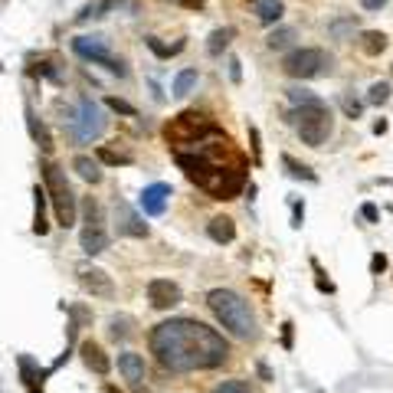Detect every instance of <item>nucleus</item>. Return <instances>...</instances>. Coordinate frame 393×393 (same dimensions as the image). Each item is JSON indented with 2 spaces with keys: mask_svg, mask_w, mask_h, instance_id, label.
<instances>
[{
  "mask_svg": "<svg viewBox=\"0 0 393 393\" xmlns=\"http://www.w3.org/2000/svg\"><path fill=\"white\" fill-rule=\"evenodd\" d=\"M23 115H27V128H30V138H33V141L39 144V148H43V151H53V148H56V144H53V134H49V128L43 125V122H39V115H37V108L33 105H27L23 108Z\"/></svg>",
  "mask_w": 393,
  "mask_h": 393,
  "instance_id": "17",
  "label": "nucleus"
},
{
  "mask_svg": "<svg viewBox=\"0 0 393 393\" xmlns=\"http://www.w3.org/2000/svg\"><path fill=\"white\" fill-rule=\"evenodd\" d=\"M0 72H4V66H0Z\"/></svg>",
  "mask_w": 393,
  "mask_h": 393,
  "instance_id": "49",
  "label": "nucleus"
},
{
  "mask_svg": "<svg viewBox=\"0 0 393 393\" xmlns=\"http://www.w3.org/2000/svg\"><path fill=\"white\" fill-rule=\"evenodd\" d=\"M197 82H200V72H197V69H181V72L174 76L171 96L174 98H187L193 89H197Z\"/></svg>",
  "mask_w": 393,
  "mask_h": 393,
  "instance_id": "21",
  "label": "nucleus"
},
{
  "mask_svg": "<svg viewBox=\"0 0 393 393\" xmlns=\"http://www.w3.org/2000/svg\"><path fill=\"white\" fill-rule=\"evenodd\" d=\"M134 328H138V321H134L131 315H112L108 318V337H112V341H128V337L134 335Z\"/></svg>",
  "mask_w": 393,
  "mask_h": 393,
  "instance_id": "23",
  "label": "nucleus"
},
{
  "mask_svg": "<svg viewBox=\"0 0 393 393\" xmlns=\"http://www.w3.org/2000/svg\"><path fill=\"white\" fill-rule=\"evenodd\" d=\"M17 371H20V380H23L27 393H46L43 390V380L49 377V367H39L30 354H17Z\"/></svg>",
  "mask_w": 393,
  "mask_h": 393,
  "instance_id": "15",
  "label": "nucleus"
},
{
  "mask_svg": "<svg viewBox=\"0 0 393 393\" xmlns=\"http://www.w3.org/2000/svg\"><path fill=\"white\" fill-rule=\"evenodd\" d=\"M230 39H233V30L230 27L213 30L210 39H207V53H210V56H223V49L230 46Z\"/></svg>",
  "mask_w": 393,
  "mask_h": 393,
  "instance_id": "29",
  "label": "nucleus"
},
{
  "mask_svg": "<svg viewBox=\"0 0 393 393\" xmlns=\"http://www.w3.org/2000/svg\"><path fill=\"white\" fill-rule=\"evenodd\" d=\"M361 213H364V220H367V223H377V220H380V213H377L374 203H364V207H361Z\"/></svg>",
  "mask_w": 393,
  "mask_h": 393,
  "instance_id": "41",
  "label": "nucleus"
},
{
  "mask_svg": "<svg viewBox=\"0 0 393 393\" xmlns=\"http://www.w3.org/2000/svg\"><path fill=\"white\" fill-rule=\"evenodd\" d=\"M98 161L108 164V167H128V164H134L131 154H122V151H112V148H98Z\"/></svg>",
  "mask_w": 393,
  "mask_h": 393,
  "instance_id": "31",
  "label": "nucleus"
},
{
  "mask_svg": "<svg viewBox=\"0 0 393 393\" xmlns=\"http://www.w3.org/2000/svg\"><path fill=\"white\" fill-rule=\"evenodd\" d=\"M357 46H361L364 56H380L387 49V33H380V30H364L361 39H357Z\"/></svg>",
  "mask_w": 393,
  "mask_h": 393,
  "instance_id": "22",
  "label": "nucleus"
},
{
  "mask_svg": "<svg viewBox=\"0 0 393 393\" xmlns=\"http://www.w3.org/2000/svg\"><path fill=\"white\" fill-rule=\"evenodd\" d=\"M256 371H259V377H262V380H266V384H269V380H272V371H269V367L262 364V361H259V364H256Z\"/></svg>",
  "mask_w": 393,
  "mask_h": 393,
  "instance_id": "46",
  "label": "nucleus"
},
{
  "mask_svg": "<svg viewBox=\"0 0 393 393\" xmlns=\"http://www.w3.org/2000/svg\"><path fill=\"white\" fill-rule=\"evenodd\" d=\"M282 167H285L288 177H295V181H308V183H318V174L305 164H298L292 154H282Z\"/></svg>",
  "mask_w": 393,
  "mask_h": 393,
  "instance_id": "27",
  "label": "nucleus"
},
{
  "mask_svg": "<svg viewBox=\"0 0 393 393\" xmlns=\"http://www.w3.org/2000/svg\"><path fill=\"white\" fill-rule=\"evenodd\" d=\"M39 174H43V187L49 193V203H53V213H56V223L63 230L76 226V191L69 183L66 171L59 167L56 161H43L39 164Z\"/></svg>",
  "mask_w": 393,
  "mask_h": 393,
  "instance_id": "4",
  "label": "nucleus"
},
{
  "mask_svg": "<svg viewBox=\"0 0 393 393\" xmlns=\"http://www.w3.org/2000/svg\"><path fill=\"white\" fill-rule=\"evenodd\" d=\"M177 4H181V7H187V10H203V7H207L203 0H177Z\"/></svg>",
  "mask_w": 393,
  "mask_h": 393,
  "instance_id": "44",
  "label": "nucleus"
},
{
  "mask_svg": "<svg viewBox=\"0 0 393 393\" xmlns=\"http://www.w3.org/2000/svg\"><path fill=\"white\" fill-rule=\"evenodd\" d=\"M285 122H292V125L298 128V134H302V141H305L308 148H321V144L331 138V128H335L331 112H328L325 105L292 108V112L285 115Z\"/></svg>",
  "mask_w": 393,
  "mask_h": 393,
  "instance_id": "6",
  "label": "nucleus"
},
{
  "mask_svg": "<svg viewBox=\"0 0 393 393\" xmlns=\"http://www.w3.org/2000/svg\"><path fill=\"white\" fill-rule=\"evenodd\" d=\"M72 171H76L86 183H98V181H102V167H98L92 157H86V154H76V157H72Z\"/></svg>",
  "mask_w": 393,
  "mask_h": 393,
  "instance_id": "24",
  "label": "nucleus"
},
{
  "mask_svg": "<svg viewBox=\"0 0 393 393\" xmlns=\"http://www.w3.org/2000/svg\"><path fill=\"white\" fill-rule=\"evenodd\" d=\"M364 4V10H380V7H387V0H361Z\"/></svg>",
  "mask_w": 393,
  "mask_h": 393,
  "instance_id": "45",
  "label": "nucleus"
},
{
  "mask_svg": "<svg viewBox=\"0 0 393 393\" xmlns=\"http://www.w3.org/2000/svg\"><path fill=\"white\" fill-rule=\"evenodd\" d=\"M79 354H82V361H86V367L92 374L105 377L108 371H112V361H108V354L96 344V341H82V344H79Z\"/></svg>",
  "mask_w": 393,
  "mask_h": 393,
  "instance_id": "16",
  "label": "nucleus"
},
{
  "mask_svg": "<svg viewBox=\"0 0 393 393\" xmlns=\"http://www.w3.org/2000/svg\"><path fill=\"white\" fill-rule=\"evenodd\" d=\"M102 393H122V390H118L115 384H105V387H102Z\"/></svg>",
  "mask_w": 393,
  "mask_h": 393,
  "instance_id": "48",
  "label": "nucleus"
},
{
  "mask_svg": "<svg viewBox=\"0 0 393 393\" xmlns=\"http://www.w3.org/2000/svg\"><path fill=\"white\" fill-rule=\"evenodd\" d=\"M285 96H288V102L295 108H302V105H325L321 98L311 92V89H302V86H292V89H285Z\"/></svg>",
  "mask_w": 393,
  "mask_h": 393,
  "instance_id": "30",
  "label": "nucleus"
},
{
  "mask_svg": "<svg viewBox=\"0 0 393 393\" xmlns=\"http://www.w3.org/2000/svg\"><path fill=\"white\" fill-rule=\"evenodd\" d=\"M295 43V30L292 27H278V30H272L266 37V46L269 49H276V53H282V49H288Z\"/></svg>",
  "mask_w": 393,
  "mask_h": 393,
  "instance_id": "28",
  "label": "nucleus"
},
{
  "mask_svg": "<svg viewBox=\"0 0 393 393\" xmlns=\"http://www.w3.org/2000/svg\"><path fill=\"white\" fill-rule=\"evenodd\" d=\"M341 108H344V115H347V118H361V112H364V105H361L357 98H351V96L341 98Z\"/></svg>",
  "mask_w": 393,
  "mask_h": 393,
  "instance_id": "37",
  "label": "nucleus"
},
{
  "mask_svg": "<svg viewBox=\"0 0 393 393\" xmlns=\"http://www.w3.org/2000/svg\"><path fill=\"white\" fill-rule=\"evenodd\" d=\"M282 344L292 347V321H285V325H282Z\"/></svg>",
  "mask_w": 393,
  "mask_h": 393,
  "instance_id": "43",
  "label": "nucleus"
},
{
  "mask_svg": "<svg viewBox=\"0 0 393 393\" xmlns=\"http://www.w3.org/2000/svg\"><path fill=\"white\" fill-rule=\"evenodd\" d=\"M217 122L210 115H203V112H181L177 118H171L167 125H164V141L171 144L174 151H183V148H191V144L203 141L207 134L217 131Z\"/></svg>",
  "mask_w": 393,
  "mask_h": 393,
  "instance_id": "5",
  "label": "nucleus"
},
{
  "mask_svg": "<svg viewBox=\"0 0 393 393\" xmlns=\"http://www.w3.org/2000/svg\"><path fill=\"white\" fill-rule=\"evenodd\" d=\"M131 393H151V390H148L144 384H131Z\"/></svg>",
  "mask_w": 393,
  "mask_h": 393,
  "instance_id": "47",
  "label": "nucleus"
},
{
  "mask_svg": "<svg viewBox=\"0 0 393 393\" xmlns=\"http://www.w3.org/2000/svg\"><path fill=\"white\" fill-rule=\"evenodd\" d=\"M384 269H387V256H384V252H374V256H371V272H374V276H380Z\"/></svg>",
  "mask_w": 393,
  "mask_h": 393,
  "instance_id": "40",
  "label": "nucleus"
},
{
  "mask_svg": "<svg viewBox=\"0 0 393 393\" xmlns=\"http://www.w3.org/2000/svg\"><path fill=\"white\" fill-rule=\"evenodd\" d=\"M46 203H49V193L46 187H33V233L37 236H46L49 233V220H46Z\"/></svg>",
  "mask_w": 393,
  "mask_h": 393,
  "instance_id": "19",
  "label": "nucleus"
},
{
  "mask_svg": "<svg viewBox=\"0 0 393 393\" xmlns=\"http://www.w3.org/2000/svg\"><path fill=\"white\" fill-rule=\"evenodd\" d=\"M311 269H315V285H318V292H325V295H335V282L331 278H325V272H321V266H318V259H311Z\"/></svg>",
  "mask_w": 393,
  "mask_h": 393,
  "instance_id": "35",
  "label": "nucleus"
},
{
  "mask_svg": "<svg viewBox=\"0 0 393 393\" xmlns=\"http://www.w3.org/2000/svg\"><path fill=\"white\" fill-rule=\"evenodd\" d=\"M171 183H148L141 191V197H138V207H141L148 217H164V210H167V200H171Z\"/></svg>",
  "mask_w": 393,
  "mask_h": 393,
  "instance_id": "14",
  "label": "nucleus"
},
{
  "mask_svg": "<svg viewBox=\"0 0 393 393\" xmlns=\"http://www.w3.org/2000/svg\"><path fill=\"white\" fill-rule=\"evenodd\" d=\"M285 13L282 0H256V20L259 23H278Z\"/></svg>",
  "mask_w": 393,
  "mask_h": 393,
  "instance_id": "26",
  "label": "nucleus"
},
{
  "mask_svg": "<svg viewBox=\"0 0 393 393\" xmlns=\"http://www.w3.org/2000/svg\"><path fill=\"white\" fill-rule=\"evenodd\" d=\"M335 66V56L321 46H302V49H292L282 63L285 76L292 79H318V76H328Z\"/></svg>",
  "mask_w": 393,
  "mask_h": 393,
  "instance_id": "8",
  "label": "nucleus"
},
{
  "mask_svg": "<svg viewBox=\"0 0 393 393\" xmlns=\"http://www.w3.org/2000/svg\"><path fill=\"white\" fill-rule=\"evenodd\" d=\"M79 243H82L86 256H98V252H105L112 246V236L105 230V213H102V203L96 197L82 200V233H79Z\"/></svg>",
  "mask_w": 393,
  "mask_h": 393,
  "instance_id": "7",
  "label": "nucleus"
},
{
  "mask_svg": "<svg viewBox=\"0 0 393 393\" xmlns=\"http://www.w3.org/2000/svg\"><path fill=\"white\" fill-rule=\"evenodd\" d=\"M183 46H187L183 39H177L174 46H164L157 37H148V49H151V53H157L161 59H171V56H177V53H183Z\"/></svg>",
  "mask_w": 393,
  "mask_h": 393,
  "instance_id": "32",
  "label": "nucleus"
},
{
  "mask_svg": "<svg viewBox=\"0 0 393 393\" xmlns=\"http://www.w3.org/2000/svg\"><path fill=\"white\" fill-rule=\"evenodd\" d=\"M390 72H393V66H390Z\"/></svg>",
  "mask_w": 393,
  "mask_h": 393,
  "instance_id": "50",
  "label": "nucleus"
},
{
  "mask_svg": "<svg viewBox=\"0 0 393 393\" xmlns=\"http://www.w3.org/2000/svg\"><path fill=\"white\" fill-rule=\"evenodd\" d=\"M250 141H252V161H262V144H259V128L250 125Z\"/></svg>",
  "mask_w": 393,
  "mask_h": 393,
  "instance_id": "38",
  "label": "nucleus"
},
{
  "mask_svg": "<svg viewBox=\"0 0 393 393\" xmlns=\"http://www.w3.org/2000/svg\"><path fill=\"white\" fill-rule=\"evenodd\" d=\"M207 236H210L217 246H226V243L236 240V223H233L230 217H213V220L207 223Z\"/></svg>",
  "mask_w": 393,
  "mask_h": 393,
  "instance_id": "20",
  "label": "nucleus"
},
{
  "mask_svg": "<svg viewBox=\"0 0 393 393\" xmlns=\"http://www.w3.org/2000/svg\"><path fill=\"white\" fill-rule=\"evenodd\" d=\"M69 128H72V138L76 141H98L108 128V118L96 98L82 96L79 98V108L69 115Z\"/></svg>",
  "mask_w": 393,
  "mask_h": 393,
  "instance_id": "9",
  "label": "nucleus"
},
{
  "mask_svg": "<svg viewBox=\"0 0 393 393\" xmlns=\"http://www.w3.org/2000/svg\"><path fill=\"white\" fill-rule=\"evenodd\" d=\"M230 79H233V82H240V79H243V69H240V59H230Z\"/></svg>",
  "mask_w": 393,
  "mask_h": 393,
  "instance_id": "42",
  "label": "nucleus"
},
{
  "mask_svg": "<svg viewBox=\"0 0 393 393\" xmlns=\"http://www.w3.org/2000/svg\"><path fill=\"white\" fill-rule=\"evenodd\" d=\"M302 220H305V203L292 200V226H302Z\"/></svg>",
  "mask_w": 393,
  "mask_h": 393,
  "instance_id": "39",
  "label": "nucleus"
},
{
  "mask_svg": "<svg viewBox=\"0 0 393 393\" xmlns=\"http://www.w3.org/2000/svg\"><path fill=\"white\" fill-rule=\"evenodd\" d=\"M367 102H371V105H384V102H390V86H387V82H374V86L367 89Z\"/></svg>",
  "mask_w": 393,
  "mask_h": 393,
  "instance_id": "33",
  "label": "nucleus"
},
{
  "mask_svg": "<svg viewBox=\"0 0 393 393\" xmlns=\"http://www.w3.org/2000/svg\"><path fill=\"white\" fill-rule=\"evenodd\" d=\"M76 278L92 298H115V282H112V276H108L105 269L92 266V262H79Z\"/></svg>",
  "mask_w": 393,
  "mask_h": 393,
  "instance_id": "11",
  "label": "nucleus"
},
{
  "mask_svg": "<svg viewBox=\"0 0 393 393\" xmlns=\"http://www.w3.org/2000/svg\"><path fill=\"white\" fill-rule=\"evenodd\" d=\"M115 230L118 236H131V240H148V223L128 200H115Z\"/></svg>",
  "mask_w": 393,
  "mask_h": 393,
  "instance_id": "12",
  "label": "nucleus"
},
{
  "mask_svg": "<svg viewBox=\"0 0 393 393\" xmlns=\"http://www.w3.org/2000/svg\"><path fill=\"white\" fill-rule=\"evenodd\" d=\"M148 302H151V308H157V311H167V308L181 305L183 292L177 282H171V278H151V282H148Z\"/></svg>",
  "mask_w": 393,
  "mask_h": 393,
  "instance_id": "13",
  "label": "nucleus"
},
{
  "mask_svg": "<svg viewBox=\"0 0 393 393\" xmlns=\"http://www.w3.org/2000/svg\"><path fill=\"white\" fill-rule=\"evenodd\" d=\"M122 0H96V4H86V7L76 13V23H89V20H98L105 17L108 10H115Z\"/></svg>",
  "mask_w": 393,
  "mask_h": 393,
  "instance_id": "25",
  "label": "nucleus"
},
{
  "mask_svg": "<svg viewBox=\"0 0 393 393\" xmlns=\"http://www.w3.org/2000/svg\"><path fill=\"white\" fill-rule=\"evenodd\" d=\"M154 361L167 374H193V371H213L226 364L230 344L217 335L210 325L197 318H167L151 328L148 335Z\"/></svg>",
  "mask_w": 393,
  "mask_h": 393,
  "instance_id": "1",
  "label": "nucleus"
},
{
  "mask_svg": "<svg viewBox=\"0 0 393 393\" xmlns=\"http://www.w3.org/2000/svg\"><path fill=\"white\" fill-rule=\"evenodd\" d=\"M118 371L125 377L128 384H141L144 374H148V367H144V357L134 354V351H125V354H118Z\"/></svg>",
  "mask_w": 393,
  "mask_h": 393,
  "instance_id": "18",
  "label": "nucleus"
},
{
  "mask_svg": "<svg viewBox=\"0 0 393 393\" xmlns=\"http://www.w3.org/2000/svg\"><path fill=\"white\" fill-rule=\"evenodd\" d=\"M105 105L112 108V112H118V115H128V118H134L138 112H134V105H128L125 98H115V96H108L105 98Z\"/></svg>",
  "mask_w": 393,
  "mask_h": 393,
  "instance_id": "36",
  "label": "nucleus"
},
{
  "mask_svg": "<svg viewBox=\"0 0 393 393\" xmlns=\"http://www.w3.org/2000/svg\"><path fill=\"white\" fill-rule=\"evenodd\" d=\"M72 53H76V56H82L86 63H92V66H105L112 76L128 79L125 59L112 56V49H108L105 37H76V39H72Z\"/></svg>",
  "mask_w": 393,
  "mask_h": 393,
  "instance_id": "10",
  "label": "nucleus"
},
{
  "mask_svg": "<svg viewBox=\"0 0 393 393\" xmlns=\"http://www.w3.org/2000/svg\"><path fill=\"white\" fill-rule=\"evenodd\" d=\"M174 161L183 171V177L197 183L200 191H207L213 200H236L250 177L246 157L233 148V141L220 128L207 134L203 141L191 144L183 151H174Z\"/></svg>",
  "mask_w": 393,
  "mask_h": 393,
  "instance_id": "2",
  "label": "nucleus"
},
{
  "mask_svg": "<svg viewBox=\"0 0 393 393\" xmlns=\"http://www.w3.org/2000/svg\"><path fill=\"white\" fill-rule=\"evenodd\" d=\"M207 308H210L213 318H217L233 337H240V341H256V337H259L256 315H252L250 302H246L240 292H233V288H210V292H207Z\"/></svg>",
  "mask_w": 393,
  "mask_h": 393,
  "instance_id": "3",
  "label": "nucleus"
},
{
  "mask_svg": "<svg viewBox=\"0 0 393 393\" xmlns=\"http://www.w3.org/2000/svg\"><path fill=\"white\" fill-rule=\"evenodd\" d=\"M210 393H252V387L246 384V380H223V384H217Z\"/></svg>",
  "mask_w": 393,
  "mask_h": 393,
  "instance_id": "34",
  "label": "nucleus"
}]
</instances>
